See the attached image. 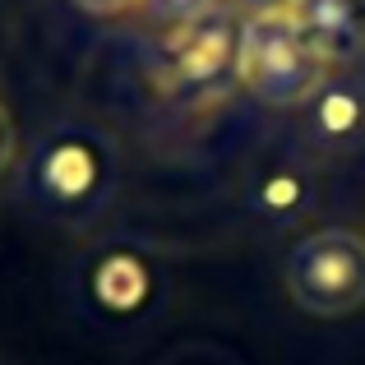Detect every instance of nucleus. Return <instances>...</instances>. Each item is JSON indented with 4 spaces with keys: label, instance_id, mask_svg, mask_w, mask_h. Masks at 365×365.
<instances>
[{
    "label": "nucleus",
    "instance_id": "nucleus-1",
    "mask_svg": "<svg viewBox=\"0 0 365 365\" xmlns=\"http://www.w3.org/2000/svg\"><path fill=\"white\" fill-rule=\"evenodd\" d=\"M116 180V153L111 139L88 125H56L37 139L24 167V190L42 213L61 222H83L93 217L111 195Z\"/></svg>",
    "mask_w": 365,
    "mask_h": 365
},
{
    "label": "nucleus",
    "instance_id": "nucleus-2",
    "mask_svg": "<svg viewBox=\"0 0 365 365\" xmlns=\"http://www.w3.org/2000/svg\"><path fill=\"white\" fill-rule=\"evenodd\" d=\"M329 65L305 46L292 14H255L241 24V61L236 79L264 107H301L329 83Z\"/></svg>",
    "mask_w": 365,
    "mask_h": 365
},
{
    "label": "nucleus",
    "instance_id": "nucleus-3",
    "mask_svg": "<svg viewBox=\"0 0 365 365\" xmlns=\"http://www.w3.org/2000/svg\"><path fill=\"white\" fill-rule=\"evenodd\" d=\"M236 61H241V19L227 0H217L185 28L167 33L158 83L176 102H208L236 79Z\"/></svg>",
    "mask_w": 365,
    "mask_h": 365
},
{
    "label": "nucleus",
    "instance_id": "nucleus-4",
    "mask_svg": "<svg viewBox=\"0 0 365 365\" xmlns=\"http://www.w3.org/2000/svg\"><path fill=\"white\" fill-rule=\"evenodd\" d=\"M282 282L305 314L342 319L365 305V241L342 227L310 232L305 241L292 245L282 264Z\"/></svg>",
    "mask_w": 365,
    "mask_h": 365
},
{
    "label": "nucleus",
    "instance_id": "nucleus-5",
    "mask_svg": "<svg viewBox=\"0 0 365 365\" xmlns=\"http://www.w3.org/2000/svg\"><path fill=\"white\" fill-rule=\"evenodd\" d=\"M287 14L329 70L365 56V0H292Z\"/></svg>",
    "mask_w": 365,
    "mask_h": 365
},
{
    "label": "nucleus",
    "instance_id": "nucleus-6",
    "mask_svg": "<svg viewBox=\"0 0 365 365\" xmlns=\"http://www.w3.org/2000/svg\"><path fill=\"white\" fill-rule=\"evenodd\" d=\"M310 125H314L319 148L347 153L365 134V88H356L351 79L329 74V83L314 93V120Z\"/></svg>",
    "mask_w": 365,
    "mask_h": 365
},
{
    "label": "nucleus",
    "instance_id": "nucleus-7",
    "mask_svg": "<svg viewBox=\"0 0 365 365\" xmlns=\"http://www.w3.org/2000/svg\"><path fill=\"white\" fill-rule=\"evenodd\" d=\"M217 0H139V14L148 19L153 28H167V33H176V28H185L190 19H199L204 9H213Z\"/></svg>",
    "mask_w": 365,
    "mask_h": 365
},
{
    "label": "nucleus",
    "instance_id": "nucleus-8",
    "mask_svg": "<svg viewBox=\"0 0 365 365\" xmlns=\"http://www.w3.org/2000/svg\"><path fill=\"white\" fill-rule=\"evenodd\" d=\"M14 158H19V134H14V120H9V111L0 107V176L14 167Z\"/></svg>",
    "mask_w": 365,
    "mask_h": 365
},
{
    "label": "nucleus",
    "instance_id": "nucleus-9",
    "mask_svg": "<svg viewBox=\"0 0 365 365\" xmlns=\"http://www.w3.org/2000/svg\"><path fill=\"white\" fill-rule=\"evenodd\" d=\"M83 14H98V19H111V14H125V9H139V0H74Z\"/></svg>",
    "mask_w": 365,
    "mask_h": 365
}]
</instances>
